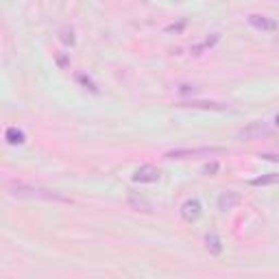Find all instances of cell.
Masks as SVG:
<instances>
[{
  "mask_svg": "<svg viewBox=\"0 0 279 279\" xmlns=\"http://www.w3.org/2000/svg\"><path fill=\"white\" fill-rule=\"evenodd\" d=\"M7 190L11 192L13 196H29V198H44V201H63L68 203V198L57 194V192H50V190H44V188H33V185H26V183H9Z\"/></svg>",
  "mask_w": 279,
  "mask_h": 279,
  "instance_id": "6da1fadb",
  "label": "cell"
},
{
  "mask_svg": "<svg viewBox=\"0 0 279 279\" xmlns=\"http://www.w3.org/2000/svg\"><path fill=\"white\" fill-rule=\"evenodd\" d=\"M249 20V24L253 26V29L257 31H266V33H273L279 29V24L275 22L273 18H268V16H264V13H251V16L247 18Z\"/></svg>",
  "mask_w": 279,
  "mask_h": 279,
  "instance_id": "3957f363",
  "label": "cell"
},
{
  "mask_svg": "<svg viewBox=\"0 0 279 279\" xmlns=\"http://www.w3.org/2000/svg\"><path fill=\"white\" fill-rule=\"evenodd\" d=\"M240 203V194L234 190H229V192H223L221 198H218V210H223V212H227L231 207H236V205Z\"/></svg>",
  "mask_w": 279,
  "mask_h": 279,
  "instance_id": "8992f818",
  "label": "cell"
},
{
  "mask_svg": "<svg viewBox=\"0 0 279 279\" xmlns=\"http://www.w3.org/2000/svg\"><path fill=\"white\" fill-rule=\"evenodd\" d=\"M277 181H279V175H268V177L253 179V185H270V183H277Z\"/></svg>",
  "mask_w": 279,
  "mask_h": 279,
  "instance_id": "30bf717a",
  "label": "cell"
},
{
  "mask_svg": "<svg viewBox=\"0 0 279 279\" xmlns=\"http://www.w3.org/2000/svg\"><path fill=\"white\" fill-rule=\"evenodd\" d=\"M61 42L75 46V31H72V29H61Z\"/></svg>",
  "mask_w": 279,
  "mask_h": 279,
  "instance_id": "8fae6325",
  "label": "cell"
},
{
  "mask_svg": "<svg viewBox=\"0 0 279 279\" xmlns=\"http://www.w3.org/2000/svg\"><path fill=\"white\" fill-rule=\"evenodd\" d=\"M133 179L140 183H155L159 179V170L155 168V166H140V168L135 170Z\"/></svg>",
  "mask_w": 279,
  "mask_h": 279,
  "instance_id": "277c9868",
  "label": "cell"
},
{
  "mask_svg": "<svg viewBox=\"0 0 279 279\" xmlns=\"http://www.w3.org/2000/svg\"><path fill=\"white\" fill-rule=\"evenodd\" d=\"M275 122H277V124H279V114H277V118H275Z\"/></svg>",
  "mask_w": 279,
  "mask_h": 279,
  "instance_id": "4fadbf2b",
  "label": "cell"
},
{
  "mask_svg": "<svg viewBox=\"0 0 279 279\" xmlns=\"http://www.w3.org/2000/svg\"><path fill=\"white\" fill-rule=\"evenodd\" d=\"M205 247H207V251H210L212 255H221V253H223L221 238H218L216 234H210L207 238H205Z\"/></svg>",
  "mask_w": 279,
  "mask_h": 279,
  "instance_id": "52a82bcc",
  "label": "cell"
},
{
  "mask_svg": "<svg viewBox=\"0 0 279 279\" xmlns=\"http://www.w3.org/2000/svg\"><path fill=\"white\" fill-rule=\"evenodd\" d=\"M5 137H7V142H9V144H22L24 140H26L22 131H20V129H16V127H9V129H7Z\"/></svg>",
  "mask_w": 279,
  "mask_h": 279,
  "instance_id": "ba28073f",
  "label": "cell"
},
{
  "mask_svg": "<svg viewBox=\"0 0 279 279\" xmlns=\"http://www.w3.org/2000/svg\"><path fill=\"white\" fill-rule=\"evenodd\" d=\"M181 214H183V218H185L188 223L196 221V218L201 216V203H198L196 198H192V201H185V203L181 205Z\"/></svg>",
  "mask_w": 279,
  "mask_h": 279,
  "instance_id": "5b68a950",
  "label": "cell"
},
{
  "mask_svg": "<svg viewBox=\"0 0 279 279\" xmlns=\"http://www.w3.org/2000/svg\"><path fill=\"white\" fill-rule=\"evenodd\" d=\"M214 153H223L218 146H201V149H175L168 151L166 157L168 159H185V157H198V155H214Z\"/></svg>",
  "mask_w": 279,
  "mask_h": 279,
  "instance_id": "7a4b0ae2",
  "label": "cell"
},
{
  "mask_svg": "<svg viewBox=\"0 0 279 279\" xmlns=\"http://www.w3.org/2000/svg\"><path fill=\"white\" fill-rule=\"evenodd\" d=\"M277 42H279V39H277Z\"/></svg>",
  "mask_w": 279,
  "mask_h": 279,
  "instance_id": "5bb4252c",
  "label": "cell"
},
{
  "mask_svg": "<svg viewBox=\"0 0 279 279\" xmlns=\"http://www.w3.org/2000/svg\"><path fill=\"white\" fill-rule=\"evenodd\" d=\"M218 170V164H212V166H205V175H212V172Z\"/></svg>",
  "mask_w": 279,
  "mask_h": 279,
  "instance_id": "7c38bea8",
  "label": "cell"
},
{
  "mask_svg": "<svg viewBox=\"0 0 279 279\" xmlns=\"http://www.w3.org/2000/svg\"><path fill=\"white\" fill-rule=\"evenodd\" d=\"M264 135V133H268V129L266 127H262V124H253L251 129H247V131H242V135H247V137H253V135Z\"/></svg>",
  "mask_w": 279,
  "mask_h": 279,
  "instance_id": "9c48e42d",
  "label": "cell"
}]
</instances>
